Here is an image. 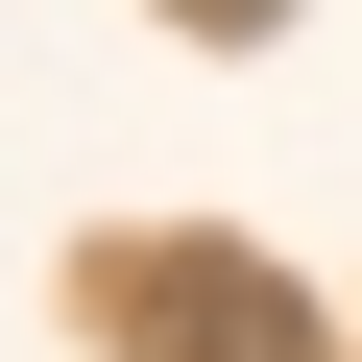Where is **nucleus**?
I'll return each instance as SVG.
<instances>
[{"label":"nucleus","mask_w":362,"mask_h":362,"mask_svg":"<svg viewBox=\"0 0 362 362\" xmlns=\"http://www.w3.org/2000/svg\"><path fill=\"white\" fill-rule=\"evenodd\" d=\"M169 25H194V49H266V25H290V0H169Z\"/></svg>","instance_id":"2"},{"label":"nucleus","mask_w":362,"mask_h":362,"mask_svg":"<svg viewBox=\"0 0 362 362\" xmlns=\"http://www.w3.org/2000/svg\"><path fill=\"white\" fill-rule=\"evenodd\" d=\"M97 338L121 362H314V290L266 242H121L97 266Z\"/></svg>","instance_id":"1"}]
</instances>
